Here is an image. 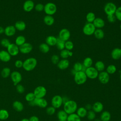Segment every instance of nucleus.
<instances>
[{
	"label": "nucleus",
	"mask_w": 121,
	"mask_h": 121,
	"mask_svg": "<svg viewBox=\"0 0 121 121\" xmlns=\"http://www.w3.org/2000/svg\"><path fill=\"white\" fill-rule=\"evenodd\" d=\"M35 9L36 11L41 12L44 9V5L42 3H38L35 6Z\"/></svg>",
	"instance_id": "603ef678"
},
{
	"label": "nucleus",
	"mask_w": 121,
	"mask_h": 121,
	"mask_svg": "<svg viewBox=\"0 0 121 121\" xmlns=\"http://www.w3.org/2000/svg\"><path fill=\"white\" fill-rule=\"evenodd\" d=\"M58 121H67L66 120V121H62V120H58Z\"/></svg>",
	"instance_id": "774afa93"
},
{
	"label": "nucleus",
	"mask_w": 121,
	"mask_h": 121,
	"mask_svg": "<svg viewBox=\"0 0 121 121\" xmlns=\"http://www.w3.org/2000/svg\"><path fill=\"white\" fill-rule=\"evenodd\" d=\"M95 18V15L93 12H89L87 13L86 16V19L87 23H93Z\"/></svg>",
	"instance_id": "4c0bfd02"
},
{
	"label": "nucleus",
	"mask_w": 121,
	"mask_h": 121,
	"mask_svg": "<svg viewBox=\"0 0 121 121\" xmlns=\"http://www.w3.org/2000/svg\"><path fill=\"white\" fill-rule=\"evenodd\" d=\"M81 118H80L76 113H73L68 114L67 121H81Z\"/></svg>",
	"instance_id": "f704fd0d"
},
{
	"label": "nucleus",
	"mask_w": 121,
	"mask_h": 121,
	"mask_svg": "<svg viewBox=\"0 0 121 121\" xmlns=\"http://www.w3.org/2000/svg\"><path fill=\"white\" fill-rule=\"evenodd\" d=\"M16 32V29L14 26H8L4 28V34L10 37L13 36Z\"/></svg>",
	"instance_id": "f3484780"
},
{
	"label": "nucleus",
	"mask_w": 121,
	"mask_h": 121,
	"mask_svg": "<svg viewBox=\"0 0 121 121\" xmlns=\"http://www.w3.org/2000/svg\"><path fill=\"white\" fill-rule=\"evenodd\" d=\"M76 72H76L74 69H72V70H71V73L73 75H74Z\"/></svg>",
	"instance_id": "680f3d73"
},
{
	"label": "nucleus",
	"mask_w": 121,
	"mask_h": 121,
	"mask_svg": "<svg viewBox=\"0 0 121 121\" xmlns=\"http://www.w3.org/2000/svg\"><path fill=\"white\" fill-rule=\"evenodd\" d=\"M16 90L18 93L22 94L25 92V89L23 85L18 84L16 86Z\"/></svg>",
	"instance_id": "3c124183"
},
{
	"label": "nucleus",
	"mask_w": 121,
	"mask_h": 121,
	"mask_svg": "<svg viewBox=\"0 0 121 121\" xmlns=\"http://www.w3.org/2000/svg\"><path fill=\"white\" fill-rule=\"evenodd\" d=\"M35 3L32 0H26L23 4V8L25 11L29 12L31 11L35 8Z\"/></svg>",
	"instance_id": "2eb2a0df"
},
{
	"label": "nucleus",
	"mask_w": 121,
	"mask_h": 121,
	"mask_svg": "<svg viewBox=\"0 0 121 121\" xmlns=\"http://www.w3.org/2000/svg\"><path fill=\"white\" fill-rule=\"evenodd\" d=\"M94 121H101L100 119H95L94 120Z\"/></svg>",
	"instance_id": "0e129e2a"
},
{
	"label": "nucleus",
	"mask_w": 121,
	"mask_h": 121,
	"mask_svg": "<svg viewBox=\"0 0 121 121\" xmlns=\"http://www.w3.org/2000/svg\"><path fill=\"white\" fill-rule=\"evenodd\" d=\"M33 49L32 45L27 42H26L25 43L19 47V52L23 54H28L30 53Z\"/></svg>",
	"instance_id": "4468645a"
},
{
	"label": "nucleus",
	"mask_w": 121,
	"mask_h": 121,
	"mask_svg": "<svg viewBox=\"0 0 121 121\" xmlns=\"http://www.w3.org/2000/svg\"><path fill=\"white\" fill-rule=\"evenodd\" d=\"M95 37L98 40H101L104 38V33L102 29L96 28L94 34Z\"/></svg>",
	"instance_id": "c85d7f7f"
},
{
	"label": "nucleus",
	"mask_w": 121,
	"mask_h": 121,
	"mask_svg": "<svg viewBox=\"0 0 121 121\" xmlns=\"http://www.w3.org/2000/svg\"><path fill=\"white\" fill-rule=\"evenodd\" d=\"M3 33H4V28L2 26H0V34Z\"/></svg>",
	"instance_id": "bf43d9fd"
},
{
	"label": "nucleus",
	"mask_w": 121,
	"mask_h": 121,
	"mask_svg": "<svg viewBox=\"0 0 121 121\" xmlns=\"http://www.w3.org/2000/svg\"><path fill=\"white\" fill-rule=\"evenodd\" d=\"M15 66L17 68H21L23 67V61H22L21 60H17L15 61Z\"/></svg>",
	"instance_id": "5fc2aeb1"
},
{
	"label": "nucleus",
	"mask_w": 121,
	"mask_h": 121,
	"mask_svg": "<svg viewBox=\"0 0 121 121\" xmlns=\"http://www.w3.org/2000/svg\"><path fill=\"white\" fill-rule=\"evenodd\" d=\"M39 49L43 53H46L50 51V46H49L46 43H42L40 44Z\"/></svg>",
	"instance_id": "e433bc0d"
},
{
	"label": "nucleus",
	"mask_w": 121,
	"mask_h": 121,
	"mask_svg": "<svg viewBox=\"0 0 121 121\" xmlns=\"http://www.w3.org/2000/svg\"><path fill=\"white\" fill-rule=\"evenodd\" d=\"M43 22L45 25L48 26H52L55 21L54 17L51 15H46L43 17Z\"/></svg>",
	"instance_id": "a878e982"
},
{
	"label": "nucleus",
	"mask_w": 121,
	"mask_h": 121,
	"mask_svg": "<svg viewBox=\"0 0 121 121\" xmlns=\"http://www.w3.org/2000/svg\"><path fill=\"white\" fill-rule=\"evenodd\" d=\"M86 117L88 120H90V121L94 120L96 117V113L92 110L88 111H87Z\"/></svg>",
	"instance_id": "79ce46f5"
},
{
	"label": "nucleus",
	"mask_w": 121,
	"mask_h": 121,
	"mask_svg": "<svg viewBox=\"0 0 121 121\" xmlns=\"http://www.w3.org/2000/svg\"><path fill=\"white\" fill-rule=\"evenodd\" d=\"M57 65L60 69L64 70L69 67V61L67 59H61L60 60Z\"/></svg>",
	"instance_id": "aec40b11"
},
{
	"label": "nucleus",
	"mask_w": 121,
	"mask_h": 121,
	"mask_svg": "<svg viewBox=\"0 0 121 121\" xmlns=\"http://www.w3.org/2000/svg\"><path fill=\"white\" fill-rule=\"evenodd\" d=\"M107 19L110 23H114L116 20V18L115 16V15H110L107 16Z\"/></svg>",
	"instance_id": "864d4df0"
},
{
	"label": "nucleus",
	"mask_w": 121,
	"mask_h": 121,
	"mask_svg": "<svg viewBox=\"0 0 121 121\" xmlns=\"http://www.w3.org/2000/svg\"><path fill=\"white\" fill-rule=\"evenodd\" d=\"M117 70L116 67L113 64H110L107 66L106 69V71L110 74H113Z\"/></svg>",
	"instance_id": "ea45409f"
},
{
	"label": "nucleus",
	"mask_w": 121,
	"mask_h": 121,
	"mask_svg": "<svg viewBox=\"0 0 121 121\" xmlns=\"http://www.w3.org/2000/svg\"><path fill=\"white\" fill-rule=\"evenodd\" d=\"M69 51L65 49L60 51V57L62 59H67L69 57Z\"/></svg>",
	"instance_id": "49530a36"
},
{
	"label": "nucleus",
	"mask_w": 121,
	"mask_h": 121,
	"mask_svg": "<svg viewBox=\"0 0 121 121\" xmlns=\"http://www.w3.org/2000/svg\"><path fill=\"white\" fill-rule=\"evenodd\" d=\"M9 117V113L8 111L5 109H2L0 110V120H6Z\"/></svg>",
	"instance_id": "58836bf2"
},
{
	"label": "nucleus",
	"mask_w": 121,
	"mask_h": 121,
	"mask_svg": "<svg viewBox=\"0 0 121 121\" xmlns=\"http://www.w3.org/2000/svg\"><path fill=\"white\" fill-rule=\"evenodd\" d=\"M111 57L114 60H118L121 58V49L115 48L111 52Z\"/></svg>",
	"instance_id": "412c9836"
},
{
	"label": "nucleus",
	"mask_w": 121,
	"mask_h": 121,
	"mask_svg": "<svg viewBox=\"0 0 121 121\" xmlns=\"http://www.w3.org/2000/svg\"><path fill=\"white\" fill-rule=\"evenodd\" d=\"M93 25L96 28L101 29L105 25L104 21L101 17H96L93 22Z\"/></svg>",
	"instance_id": "4be33fe9"
},
{
	"label": "nucleus",
	"mask_w": 121,
	"mask_h": 121,
	"mask_svg": "<svg viewBox=\"0 0 121 121\" xmlns=\"http://www.w3.org/2000/svg\"><path fill=\"white\" fill-rule=\"evenodd\" d=\"M69 57H71V56H72V55H73V52H71V51H69Z\"/></svg>",
	"instance_id": "052dcab7"
},
{
	"label": "nucleus",
	"mask_w": 121,
	"mask_h": 121,
	"mask_svg": "<svg viewBox=\"0 0 121 121\" xmlns=\"http://www.w3.org/2000/svg\"><path fill=\"white\" fill-rule=\"evenodd\" d=\"M73 69H74L76 72L80 71H83L85 72L86 68L83 66V64L79 62H77L75 63L73 65Z\"/></svg>",
	"instance_id": "473e14b6"
},
{
	"label": "nucleus",
	"mask_w": 121,
	"mask_h": 121,
	"mask_svg": "<svg viewBox=\"0 0 121 121\" xmlns=\"http://www.w3.org/2000/svg\"><path fill=\"white\" fill-rule=\"evenodd\" d=\"M35 106H37L40 108H44L47 106L48 105V102L47 100L43 98H35L34 100Z\"/></svg>",
	"instance_id": "a211bd4d"
},
{
	"label": "nucleus",
	"mask_w": 121,
	"mask_h": 121,
	"mask_svg": "<svg viewBox=\"0 0 121 121\" xmlns=\"http://www.w3.org/2000/svg\"><path fill=\"white\" fill-rule=\"evenodd\" d=\"M111 119V114L107 111H104L101 113L100 119L101 121H110Z\"/></svg>",
	"instance_id": "393cba45"
},
{
	"label": "nucleus",
	"mask_w": 121,
	"mask_h": 121,
	"mask_svg": "<svg viewBox=\"0 0 121 121\" xmlns=\"http://www.w3.org/2000/svg\"><path fill=\"white\" fill-rule=\"evenodd\" d=\"M26 38L24 36L22 35H20L17 36L16 39H15V44L16 45H17L18 47H19L20 46L22 45V44H23L24 43H25L26 42Z\"/></svg>",
	"instance_id": "7c9ffc66"
},
{
	"label": "nucleus",
	"mask_w": 121,
	"mask_h": 121,
	"mask_svg": "<svg viewBox=\"0 0 121 121\" xmlns=\"http://www.w3.org/2000/svg\"><path fill=\"white\" fill-rule=\"evenodd\" d=\"M117 8L116 5L114 3L108 2L105 4L104 8V10L107 16L113 15L115 14Z\"/></svg>",
	"instance_id": "39448f33"
},
{
	"label": "nucleus",
	"mask_w": 121,
	"mask_h": 121,
	"mask_svg": "<svg viewBox=\"0 0 121 121\" xmlns=\"http://www.w3.org/2000/svg\"><path fill=\"white\" fill-rule=\"evenodd\" d=\"M114 15L116 19L121 21V6L117 8Z\"/></svg>",
	"instance_id": "09e8293b"
},
{
	"label": "nucleus",
	"mask_w": 121,
	"mask_h": 121,
	"mask_svg": "<svg viewBox=\"0 0 121 121\" xmlns=\"http://www.w3.org/2000/svg\"><path fill=\"white\" fill-rule=\"evenodd\" d=\"M11 43L10 42L9 40L6 38H3L0 41V44L2 46L5 48H8V46Z\"/></svg>",
	"instance_id": "a18cd8bd"
},
{
	"label": "nucleus",
	"mask_w": 121,
	"mask_h": 121,
	"mask_svg": "<svg viewBox=\"0 0 121 121\" xmlns=\"http://www.w3.org/2000/svg\"><path fill=\"white\" fill-rule=\"evenodd\" d=\"M96 28L93 23H86L83 27V33L84 35L90 36L94 34Z\"/></svg>",
	"instance_id": "0eeeda50"
},
{
	"label": "nucleus",
	"mask_w": 121,
	"mask_h": 121,
	"mask_svg": "<svg viewBox=\"0 0 121 121\" xmlns=\"http://www.w3.org/2000/svg\"><path fill=\"white\" fill-rule=\"evenodd\" d=\"M56 112V109L52 106L48 107L46 109V112L49 115H53Z\"/></svg>",
	"instance_id": "de8ad7c7"
},
{
	"label": "nucleus",
	"mask_w": 121,
	"mask_h": 121,
	"mask_svg": "<svg viewBox=\"0 0 121 121\" xmlns=\"http://www.w3.org/2000/svg\"><path fill=\"white\" fill-rule=\"evenodd\" d=\"M10 78L14 86H17L21 81L22 76L21 74L17 71H14L11 73Z\"/></svg>",
	"instance_id": "9d476101"
},
{
	"label": "nucleus",
	"mask_w": 121,
	"mask_h": 121,
	"mask_svg": "<svg viewBox=\"0 0 121 121\" xmlns=\"http://www.w3.org/2000/svg\"><path fill=\"white\" fill-rule=\"evenodd\" d=\"M120 29H121V24H120Z\"/></svg>",
	"instance_id": "338daca9"
},
{
	"label": "nucleus",
	"mask_w": 121,
	"mask_h": 121,
	"mask_svg": "<svg viewBox=\"0 0 121 121\" xmlns=\"http://www.w3.org/2000/svg\"><path fill=\"white\" fill-rule=\"evenodd\" d=\"M65 42L59 38H57V41L56 44V46L57 49L59 50H62L65 49Z\"/></svg>",
	"instance_id": "a19ab883"
},
{
	"label": "nucleus",
	"mask_w": 121,
	"mask_h": 121,
	"mask_svg": "<svg viewBox=\"0 0 121 121\" xmlns=\"http://www.w3.org/2000/svg\"><path fill=\"white\" fill-rule=\"evenodd\" d=\"M11 55L7 51L1 50L0 51V60L4 62H8L11 59Z\"/></svg>",
	"instance_id": "dca6fc26"
},
{
	"label": "nucleus",
	"mask_w": 121,
	"mask_h": 121,
	"mask_svg": "<svg viewBox=\"0 0 121 121\" xmlns=\"http://www.w3.org/2000/svg\"><path fill=\"white\" fill-rule=\"evenodd\" d=\"M51 60L53 64H57L60 61V58L58 55L53 54L51 58Z\"/></svg>",
	"instance_id": "8fccbe9b"
},
{
	"label": "nucleus",
	"mask_w": 121,
	"mask_h": 121,
	"mask_svg": "<svg viewBox=\"0 0 121 121\" xmlns=\"http://www.w3.org/2000/svg\"><path fill=\"white\" fill-rule=\"evenodd\" d=\"M29 121H39V119L37 116L33 115L30 117V118L29 119Z\"/></svg>",
	"instance_id": "6e6d98bb"
},
{
	"label": "nucleus",
	"mask_w": 121,
	"mask_h": 121,
	"mask_svg": "<svg viewBox=\"0 0 121 121\" xmlns=\"http://www.w3.org/2000/svg\"><path fill=\"white\" fill-rule=\"evenodd\" d=\"M34 94L35 98H43L46 95L47 90L46 88L42 86H37L34 91Z\"/></svg>",
	"instance_id": "6e6552de"
},
{
	"label": "nucleus",
	"mask_w": 121,
	"mask_h": 121,
	"mask_svg": "<svg viewBox=\"0 0 121 121\" xmlns=\"http://www.w3.org/2000/svg\"><path fill=\"white\" fill-rule=\"evenodd\" d=\"M35 98V96L33 92H30L27 93L25 96V99L28 102L34 100Z\"/></svg>",
	"instance_id": "c03bdc74"
},
{
	"label": "nucleus",
	"mask_w": 121,
	"mask_h": 121,
	"mask_svg": "<svg viewBox=\"0 0 121 121\" xmlns=\"http://www.w3.org/2000/svg\"><path fill=\"white\" fill-rule=\"evenodd\" d=\"M57 41V38L53 35H49L47 36L45 39V43L49 46L56 45Z\"/></svg>",
	"instance_id": "5701e85b"
},
{
	"label": "nucleus",
	"mask_w": 121,
	"mask_h": 121,
	"mask_svg": "<svg viewBox=\"0 0 121 121\" xmlns=\"http://www.w3.org/2000/svg\"><path fill=\"white\" fill-rule=\"evenodd\" d=\"M93 63V60L91 58L87 57L84 59L83 62V65L86 68H87L90 67L92 66Z\"/></svg>",
	"instance_id": "c9c22d12"
},
{
	"label": "nucleus",
	"mask_w": 121,
	"mask_h": 121,
	"mask_svg": "<svg viewBox=\"0 0 121 121\" xmlns=\"http://www.w3.org/2000/svg\"><path fill=\"white\" fill-rule=\"evenodd\" d=\"M51 104L52 106L55 109L60 108L63 104L62 96L59 95H54L52 98Z\"/></svg>",
	"instance_id": "1a4fd4ad"
},
{
	"label": "nucleus",
	"mask_w": 121,
	"mask_h": 121,
	"mask_svg": "<svg viewBox=\"0 0 121 121\" xmlns=\"http://www.w3.org/2000/svg\"><path fill=\"white\" fill-rule=\"evenodd\" d=\"M87 77L84 71L77 72L74 75V80L76 84L81 85L85 84L87 80Z\"/></svg>",
	"instance_id": "7ed1b4c3"
},
{
	"label": "nucleus",
	"mask_w": 121,
	"mask_h": 121,
	"mask_svg": "<svg viewBox=\"0 0 121 121\" xmlns=\"http://www.w3.org/2000/svg\"><path fill=\"white\" fill-rule=\"evenodd\" d=\"M7 49L8 52L11 56H17L19 52V47L14 43H11Z\"/></svg>",
	"instance_id": "ddd939ff"
},
{
	"label": "nucleus",
	"mask_w": 121,
	"mask_h": 121,
	"mask_svg": "<svg viewBox=\"0 0 121 121\" xmlns=\"http://www.w3.org/2000/svg\"><path fill=\"white\" fill-rule=\"evenodd\" d=\"M104 106L103 104L99 101L94 103L92 105V110L95 113H100L102 112L104 110Z\"/></svg>",
	"instance_id": "6ab92c4d"
},
{
	"label": "nucleus",
	"mask_w": 121,
	"mask_h": 121,
	"mask_svg": "<svg viewBox=\"0 0 121 121\" xmlns=\"http://www.w3.org/2000/svg\"><path fill=\"white\" fill-rule=\"evenodd\" d=\"M13 108L17 112H21L24 109V105L23 104L19 101H15L13 102Z\"/></svg>",
	"instance_id": "bb28decb"
},
{
	"label": "nucleus",
	"mask_w": 121,
	"mask_h": 121,
	"mask_svg": "<svg viewBox=\"0 0 121 121\" xmlns=\"http://www.w3.org/2000/svg\"><path fill=\"white\" fill-rule=\"evenodd\" d=\"M14 26L16 30L19 31H23L25 30L26 28V24L24 21L19 20L15 23Z\"/></svg>",
	"instance_id": "b1692460"
},
{
	"label": "nucleus",
	"mask_w": 121,
	"mask_h": 121,
	"mask_svg": "<svg viewBox=\"0 0 121 121\" xmlns=\"http://www.w3.org/2000/svg\"><path fill=\"white\" fill-rule=\"evenodd\" d=\"M78 108L77 102L72 100H69L63 104V110L68 114L75 113Z\"/></svg>",
	"instance_id": "f257e3e1"
},
{
	"label": "nucleus",
	"mask_w": 121,
	"mask_h": 121,
	"mask_svg": "<svg viewBox=\"0 0 121 121\" xmlns=\"http://www.w3.org/2000/svg\"><path fill=\"white\" fill-rule=\"evenodd\" d=\"M85 108L86 109V110L87 111L91 110H92V105H91L90 104H87L85 105Z\"/></svg>",
	"instance_id": "4d7b16f0"
},
{
	"label": "nucleus",
	"mask_w": 121,
	"mask_h": 121,
	"mask_svg": "<svg viewBox=\"0 0 121 121\" xmlns=\"http://www.w3.org/2000/svg\"><path fill=\"white\" fill-rule=\"evenodd\" d=\"M11 70L9 67H5L1 71V76L3 78H6L10 76Z\"/></svg>",
	"instance_id": "72a5a7b5"
},
{
	"label": "nucleus",
	"mask_w": 121,
	"mask_h": 121,
	"mask_svg": "<svg viewBox=\"0 0 121 121\" xmlns=\"http://www.w3.org/2000/svg\"><path fill=\"white\" fill-rule=\"evenodd\" d=\"M94 67L99 72H100L104 71L105 69V65L102 61L98 60L95 63Z\"/></svg>",
	"instance_id": "2f4dec72"
},
{
	"label": "nucleus",
	"mask_w": 121,
	"mask_h": 121,
	"mask_svg": "<svg viewBox=\"0 0 121 121\" xmlns=\"http://www.w3.org/2000/svg\"><path fill=\"white\" fill-rule=\"evenodd\" d=\"M68 116V114L63 110L59 111L57 113V117L58 120L66 121L67 120Z\"/></svg>",
	"instance_id": "c756f323"
},
{
	"label": "nucleus",
	"mask_w": 121,
	"mask_h": 121,
	"mask_svg": "<svg viewBox=\"0 0 121 121\" xmlns=\"http://www.w3.org/2000/svg\"><path fill=\"white\" fill-rule=\"evenodd\" d=\"M62 101H63V104H64L65 103H66V102H67V101H68L69 100H70L69 98L67 96H63L62 97Z\"/></svg>",
	"instance_id": "13d9d810"
},
{
	"label": "nucleus",
	"mask_w": 121,
	"mask_h": 121,
	"mask_svg": "<svg viewBox=\"0 0 121 121\" xmlns=\"http://www.w3.org/2000/svg\"><path fill=\"white\" fill-rule=\"evenodd\" d=\"M21 121H29V119H28L24 118V119H22V120H21Z\"/></svg>",
	"instance_id": "e2e57ef3"
},
{
	"label": "nucleus",
	"mask_w": 121,
	"mask_h": 121,
	"mask_svg": "<svg viewBox=\"0 0 121 121\" xmlns=\"http://www.w3.org/2000/svg\"><path fill=\"white\" fill-rule=\"evenodd\" d=\"M70 37V31L67 28H62L61 29L59 33L58 38L62 41L66 42L69 40V39Z\"/></svg>",
	"instance_id": "f8f14e48"
},
{
	"label": "nucleus",
	"mask_w": 121,
	"mask_h": 121,
	"mask_svg": "<svg viewBox=\"0 0 121 121\" xmlns=\"http://www.w3.org/2000/svg\"><path fill=\"white\" fill-rule=\"evenodd\" d=\"M74 48V44L71 41L68 40L65 42V49L70 51Z\"/></svg>",
	"instance_id": "37998d69"
},
{
	"label": "nucleus",
	"mask_w": 121,
	"mask_h": 121,
	"mask_svg": "<svg viewBox=\"0 0 121 121\" xmlns=\"http://www.w3.org/2000/svg\"><path fill=\"white\" fill-rule=\"evenodd\" d=\"M85 72L87 78L91 79H94L98 77L99 72L93 66L86 68Z\"/></svg>",
	"instance_id": "423d86ee"
},
{
	"label": "nucleus",
	"mask_w": 121,
	"mask_h": 121,
	"mask_svg": "<svg viewBox=\"0 0 121 121\" xmlns=\"http://www.w3.org/2000/svg\"><path fill=\"white\" fill-rule=\"evenodd\" d=\"M76 112L80 118H83L86 116L87 111L85 108V107H80L77 109Z\"/></svg>",
	"instance_id": "cd10ccee"
},
{
	"label": "nucleus",
	"mask_w": 121,
	"mask_h": 121,
	"mask_svg": "<svg viewBox=\"0 0 121 121\" xmlns=\"http://www.w3.org/2000/svg\"><path fill=\"white\" fill-rule=\"evenodd\" d=\"M37 64V60L35 58L30 57L23 61V68L26 71H30L35 68Z\"/></svg>",
	"instance_id": "f03ea898"
},
{
	"label": "nucleus",
	"mask_w": 121,
	"mask_h": 121,
	"mask_svg": "<svg viewBox=\"0 0 121 121\" xmlns=\"http://www.w3.org/2000/svg\"><path fill=\"white\" fill-rule=\"evenodd\" d=\"M57 6L53 2H49L44 5L43 11L47 15L52 16L57 11Z\"/></svg>",
	"instance_id": "20e7f679"
},
{
	"label": "nucleus",
	"mask_w": 121,
	"mask_h": 121,
	"mask_svg": "<svg viewBox=\"0 0 121 121\" xmlns=\"http://www.w3.org/2000/svg\"><path fill=\"white\" fill-rule=\"evenodd\" d=\"M97 78L101 83L106 84L110 80V75L106 71H103L99 72Z\"/></svg>",
	"instance_id": "9b49d317"
},
{
	"label": "nucleus",
	"mask_w": 121,
	"mask_h": 121,
	"mask_svg": "<svg viewBox=\"0 0 121 121\" xmlns=\"http://www.w3.org/2000/svg\"><path fill=\"white\" fill-rule=\"evenodd\" d=\"M120 80L121 81V72H120Z\"/></svg>",
	"instance_id": "69168bd1"
}]
</instances>
